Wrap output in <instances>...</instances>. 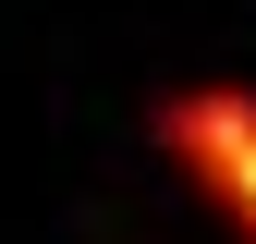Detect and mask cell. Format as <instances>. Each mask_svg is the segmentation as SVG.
Instances as JSON below:
<instances>
[{"label": "cell", "mask_w": 256, "mask_h": 244, "mask_svg": "<svg viewBox=\"0 0 256 244\" xmlns=\"http://www.w3.org/2000/svg\"><path fill=\"white\" fill-rule=\"evenodd\" d=\"M208 208H220V220H232L244 244H256V146H244V159L220 171V183H208Z\"/></svg>", "instance_id": "obj_1"}]
</instances>
